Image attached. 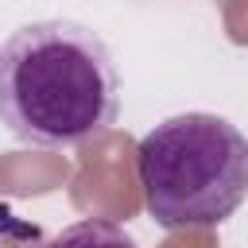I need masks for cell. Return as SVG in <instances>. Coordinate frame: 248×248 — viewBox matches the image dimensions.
<instances>
[{"instance_id":"obj_1","label":"cell","mask_w":248,"mask_h":248,"mask_svg":"<svg viewBox=\"0 0 248 248\" xmlns=\"http://www.w3.org/2000/svg\"><path fill=\"white\" fill-rule=\"evenodd\" d=\"M120 81L108 46L81 23L43 19L0 46V120L35 147H78L116 124Z\"/></svg>"},{"instance_id":"obj_2","label":"cell","mask_w":248,"mask_h":248,"mask_svg":"<svg viewBox=\"0 0 248 248\" xmlns=\"http://www.w3.org/2000/svg\"><path fill=\"white\" fill-rule=\"evenodd\" d=\"M143 205L163 229H209L248 198V140L213 112H178L136 147Z\"/></svg>"},{"instance_id":"obj_3","label":"cell","mask_w":248,"mask_h":248,"mask_svg":"<svg viewBox=\"0 0 248 248\" xmlns=\"http://www.w3.org/2000/svg\"><path fill=\"white\" fill-rule=\"evenodd\" d=\"M46 248H136V240L105 217H85L78 225H66L58 236H50Z\"/></svg>"}]
</instances>
